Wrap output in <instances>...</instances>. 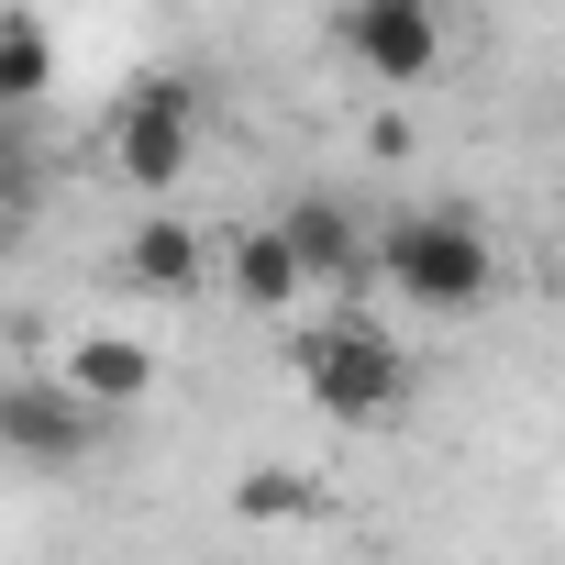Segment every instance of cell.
<instances>
[{"instance_id":"1","label":"cell","mask_w":565,"mask_h":565,"mask_svg":"<svg viewBox=\"0 0 565 565\" xmlns=\"http://www.w3.org/2000/svg\"><path fill=\"white\" fill-rule=\"evenodd\" d=\"M289 377H300V399L322 422H388L411 399V355H399V333L377 311H322L289 344Z\"/></svg>"},{"instance_id":"2","label":"cell","mask_w":565,"mask_h":565,"mask_svg":"<svg viewBox=\"0 0 565 565\" xmlns=\"http://www.w3.org/2000/svg\"><path fill=\"white\" fill-rule=\"evenodd\" d=\"M377 289H399L411 311H477L499 300V244L477 211H399L377 233Z\"/></svg>"},{"instance_id":"3","label":"cell","mask_w":565,"mask_h":565,"mask_svg":"<svg viewBox=\"0 0 565 565\" xmlns=\"http://www.w3.org/2000/svg\"><path fill=\"white\" fill-rule=\"evenodd\" d=\"M189 156H200V78L145 67V78L122 89V111H111V167H122L134 189H178Z\"/></svg>"},{"instance_id":"4","label":"cell","mask_w":565,"mask_h":565,"mask_svg":"<svg viewBox=\"0 0 565 565\" xmlns=\"http://www.w3.org/2000/svg\"><path fill=\"white\" fill-rule=\"evenodd\" d=\"M100 422H111V411H89V399H78L56 366L0 377V455H12V466H34V477L89 466V455H100Z\"/></svg>"},{"instance_id":"5","label":"cell","mask_w":565,"mask_h":565,"mask_svg":"<svg viewBox=\"0 0 565 565\" xmlns=\"http://www.w3.org/2000/svg\"><path fill=\"white\" fill-rule=\"evenodd\" d=\"M333 45L377 78V89H422L444 67V12L433 0H344L333 12Z\"/></svg>"},{"instance_id":"6","label":"cell","mask_w":565,"mask_h":565,"mask_svg":"<svg viewBox=\"0 0 565 565\" xmlns=\"http://www.w3.org/2000/svg\"><path fill=\"white\" fill-rule=\"evenodd\" d=\"M277 233H289V255H300V277H311V300H322V311H355V289L377 277V233H366L344 200H322V189L277 211Z\"/></svg>"},{"instance_id":"7","label":"cell","mask_w":565,"mask_h":565,"mask_svg":"<svg viewBox=\"0 0 565 565\" xmlns=\"http://www.w3.org/2000/svg\"><path fill=\"white\" fill-rule=\"evenodd\" d=\"M111 277L145 300H200V277H211V233H189L178 211H145L122 244H111Z\"/></svg>"},{"instance_id":"8","label":"cell","mask_w":565,"mask_h":565,"mask_svg":"<svg viewBox=\"0 0 565 565\" xmlns=\"http://www.w3.org/2000/svg\"><path fill=\"white\" fill-rule=\"evenodd\" d=\"M222 277H233L244 311H300V300H311V277H300V255H289L277 222H244V233L222 244Z\"/></svg>"},{"instance_id":"9","label":"cell","mask_w":565,"mask_h":565,"mask_svg":"<svg viewBox=\"0 0 565 565\" xmlns=\"http://www.w3.org/2000/svg\"><path fill=\"white\" fill-rule=\"evenodd\" d=\"M56 377H67L89 411H134V399H156V355H145L134 333H78Z\"/></svg>"},{"instance_id":"10","label":"cell","mask_w":565,"mask_h":565,"mask_svg":"<svg viewBox=\"0 0 565 565\" xmlns=\"http://www.w3.org/2000/svg\"><path fill=\"white\" fill-rule=\"evenodd\" d=\"M45 89H56V34L34 12H0V111H23Z\"/></svg>"},{"instance_id":"11","label":"cell","mask_w":565,"mask_h":565,"mask_svg":"<svg viewBox=\"0 0 565 565\" xmlns=\"http://www.w3.org/2000/svg\"><path fill=\"white\" fill-rule=\"evenodd\" d=\"M233 510H244V521H277V510H311V488H300V477H244Z\"/></svg>"},{"instance_id":"12","label":"cell","mask_w":565,"mask_h":565,"mask_svg":"<svg viewBox=\"0 0 565 565\" xmlns=\"http://www.w3.org/2000/svg\"><path fill=\"white\" fill-rule=\"evenodd\" d=\"M0 189H23V134H12V111H0Z\"/></svg>"},{"instance_id":"13","label":"cell","mask_w":565,"mask_h":565,"mask_svg":"<svg viewBox=\"0 0 565 565\" xmlns=\"http://www.w3.org/2000/svg\"><path fill=\"white\" fill-rule=\"evenodd\" d=\"M23 233V189H0V244H12Z\"/></svg>"}]
</instances>
